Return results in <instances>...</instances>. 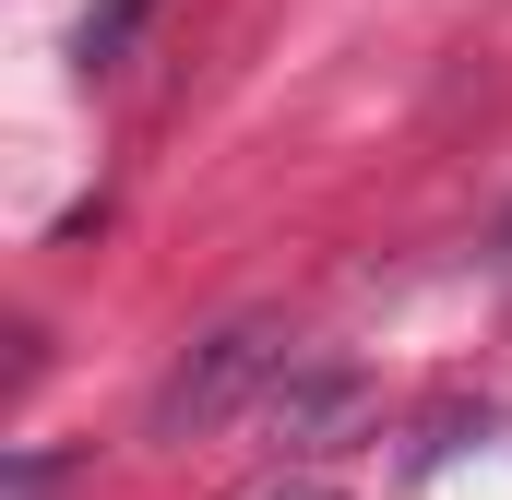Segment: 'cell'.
<instances>
[{
  "label": "cell",
  "mask_w": 512,
  "mask_h": 500,
  "mask_svg": "<svg viewBox=\"0 0 512 500\" xmlns=\"http://www.w3.org/2000/svg\"><path fill=\"white\" fill-rule=\"evenodd\" d=\"M274 346H286L274 322H227V334H215L191 370H167V393H155V429H215V417H227V405H239V393L274 370Z\"/></svg>",
  "instance_id": "6da1fadb"
},
{
  "label": "cell",
  "mask_w": 512,
  "mask_h": 500,
  "mask_svg": "<svg viewBox=\"0 0 512 500\" xmlns=\"http://www.w3.org/2000/svg\"><path fill=\"white\" fill-rule=\"evenodd\" d=\"M143 12H155V0H96V12H84V36H72V60H84V72H120L131 36H143Z\"/></svg>",
  "instance_id": "7a4b0ae2"
},
{
  "label": "cell",
  "mask_w": 512,
  "mask_h": 500,
  "mask_svg": "<svg viewBox=\"0 0 512 500\" xmlns=\"http://www.w3.org/2000/svg\"><path fill=\"white\" fill-rule=\"evenodd\" d=\"M48 489H60V465H48V453H12V489L0 500H48Z\"/></svg>",
  "instance_id": "3957f363"
},
{
  "label": "cell",
  "mask_w": 512,
  "mask_h": 500,
  "mask_svg": "<svg viewBox=\"0 0 512 500\" xmlns=\"http://www.w3.org/2000/svg\"><path fill=\"white\" fill-rule=\"evenodd\" d=\"M274 500H346V489H322V477H286V489H274Z\"/></svg>",
  "instance_id": "277c9868"
}]
</instances>
